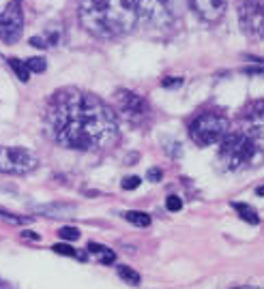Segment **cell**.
<instances>
[{
    "label": "cell",
    "instance_id": "obj_1",
    "mask_svg": "<svg viewBox=\"0 0 264 289\" xmlns=\"http://www.w3.org/2000/svg\"><path fill=\"white\" fill-rule=\"evenodd\" d=\"M47 133L62 148L103 150L118 137L116 116L99 97L65 88L52 97L45 114Z\"/></svg>",
    "mask_w": 264,
    "mask_h": 289
},
{
    "label": "cell",
    "instance_id": "obj_2",
    "mask_svg": "<svg viewBox=\"0 0 264 289\" xmlns=\"http://www.w3.org/2000/svg\"><path fill=\"white\" fill-rule=\"evenodd\" d=\"M80 24L99 39L129 32L138 21L133 0H80Z\"/></svg>",
    "mask_w": 264,
    "mask_h": 289
},
{
    "label": "cell",
    "instance_id": "obj_3",
    "mask_svg": "<svg viewBox=\"0 0 264 289\" xmlns=\"http://www.w3.org/2000/svg\"><path fill=\"white\" fill-rule=\"evenodd\" d=\"M219 161L232 171H241L256 165V161L262 156L254 140L245 133H230L219 142Z\"/></svg>",
    "mask_w": 264,
    "mask_h": 289
},
{
    "label": "cell",
    "instance_id": "obj_4",
    "mask_svg": "<svg viewBox=\"0 0 264 289\" xmlns=\"http://www.w3.org/2000/svg\"><path fill=\"white\" fill-rule=\"evenodd\" d=\"M228 120L217 112H206L189 125V137L194 140L198 146H213V144H219L224 137L228 135Z\"/></svg>",
    "mask_w": 264,
    "mask_h": 289
},
{
    "label": "cell",
    "instance_id": "obj_5",
    "mask_svg": "<svg viewBox=\"0 0 264 289\" xmlns=\"http://www.w3.org/2000/svg\"><path fill=\"white\" fill-rule=\"evenodd\" d=\"M138 19L146 21L155 28L170 26L174 21V4L172 0H133Z\"/></svg>",
    "mask_w": 264,
    "mask_h": 289
},
{
    "label": "cell",
    "instance_id": "obj_6",
    "mask_svg": "<svg viewBox=\"0 0 264 289\" xmlns=\"http://www.w3.org/2000/svg\"><path fill=\"white\" fill-rule=\"evenodd\" d=\"M37 167V156L26 148L15 146H0V171L22 176Z\"/></svg>",
    "mask_w": 264,
    "mask_h": 289
},
{
    "label": "cell",
    "instance_id": "obj_7",
    "mask_svg": "<svg viewBox=\"0 0 264 289\" xmlns=\"http://www.w3.org/2000/svg\"><path fill=\"white\" fill-rule=\"evenodd\" d=\"M239 21L243 32L254 39L264 37V6L260 0H245L239 6Z\"/></svg>",
    "mask_w": 264,
    "mask_h": 289
},
{
    "label": "cell",
    "instance_id": "obj_8",
    "mask_svg": "<svg viewBox=\"0 0 264 289\" xmlns=\"http://www.w3.org/2000/svg\"><path fill=\"white\" fill-rule=\"evenodd\" d=\"M22 26H24L22 4H19V0H13V2L0 13V39L6 41V43H13L19 37V32H22Z\"/></svg>",
    "mask_w": 264,
    "mask_h": 289
},
{
    "label": "cell",
    "instance_id": "obj_9",
    "mask_svg": "<svg viewBox=\"0 0 264 289\" xmlns=\"http://www.w3.org/2000/svg\"><path fill=\"white\" fill-rule=\"evenodd\" d=\"M243 131L252 140H264V101H254L243 112Z\"/></svg>",
    "mask_w": 264,
    "mask_h": 289
},
{
    "label": "cell",
    "instance_id": "obj_10",
    "mask_svg": "<svg viewBox=\"0 0 264 289\" xmlns=\"http://www.w3.org/2000/svg\"><path fill=\"white\" fill-rule=\"evenodd\" d=\"M116 105H118V110L131 120L144 118L146 112H148L146 101L142 99L140 95L131 92V90H118L116 92Z\"/></svg>",
    "mask_w": 264,
    "mask_h": 289
},
{
    "label": "cell",
    "instance_id": "obj_11",
    "mask_svg": "<svg viewBox=\"0 0 264 289\" xmlns=\"http://www.w3.org/2000/svg\"><path fill=\"white\" fill-rule=\"evenodd\" d=\"M228 2L226 0H191V9H194L204 21H217L224 17Z\"/></svg>",
    "mask_w": 264,
    "mask_h": 289
},
{
    "label": "cell",
    "instance_id": "obj_12",
    "mask_svg": "<svg viewBox=\"0 0 264 289\" xmlns=\"http://www.w3.org/2000/svg\"><path fill=\"white\" fill-rule=\"evenodd\" d=\"M88 253L97 257L99 264H105V266H110L114 259H116L114 251H110L108 247H103V244H97V242H90V244H88Z\"/></svg>",
    "mask_w": 264,
    "mask_h": 289
},
{
    "label": "cell",
    "instance_id": "obj_13",
    "mask_svg": "<svg viewBox=\"0 0 264 289\" xmlns=\"http://www.w3.org/2000/svg\"><path fill=\"white\" fill-rule=\"evenodd\" d=\"M232 208L239 212V216H241L243 221L249 223V225H258V223H260V216H258V212H256L252 206H247V204H232Z\"/></svg>",
    "mask_w": 264,
    "mask_h": 289
},
{
    "label": "cell",
    "instance_id": "obj_14",
    "mask_svg": "<svg viewBox=\"0 0 264 289\" xmlns=\"http://www.w3.org/2000/svg\"><path fill=\"white\" fill-rule=\"evenodd\" d=\"M6 62H9V67L13 69V73H15L19 82H28L30 79V71H28L24 60H19V58H6Z\"/></svg>",
    "mask_w": 264,
    "mask_h": 289
},
{
    "label": "cell",
    "instance_id": "obj_15",
    "mask_svg": "<svg viewBox=\"0 0 264 289\" xmlns=\"http://www.w3.org/2000/svg\"><path fill=\"white\" fill-rule=\"evenodd\" d=\"M123 216H125V221H129V223H133V225H138V227H148V225H151V216L140 212V210H129V212H125Z\"/></svg>",
    "mask_w": 264,
    "mask_h": 289
},
{
    "label": "cell",
    "instance_id": "obj_16",
    "mask_svg": "<svg viewBox=\"0 0 264 289\" xmlns=\"http://www.w3.org/2000/svg\"><path fill=\"white\" fill-rule=\"evenodd\" d=\"M118 277L123 281H127L129 285H140V274L135 270H131L129 266H118Z\"/></svg>",
    "mask_w": 264,
    "mask_h": 289
},
{
    "label": "cell",
    "instance_id": "obj_17",
    "mask_svg": "<svg viewBox=\"0 0 264 289\" xmlns=\"http://www.w3.org/2000/svg\"><path fill=\"white\" fill-rule=\"evenodd\" d=\"M26 67H28V71H30V73H43L47 64H45L43 58H28Z\"/></svg>",
    "mask_w": 264,
    "mask_h": 289
},
{
    "label": "cell",
    "instance_id": "obj_18",
    "mask_svg": "<svg viewBox=\"0 0 264 289\" xmlns=\"http://www.w3.org/2000/svg\"><path fill=\"white\" fill-rule=\"evenodd\" d=\"M54 253H58V255H67V257H77V259H84V255H80L75 249H71L69 244H54L52 247Z\"/></svg>",
    "mask_w": 264,
    "mask_h": 289
},
{
    "label": "cell",
    "instance_id": "obj_19",
    "mask_svg": "<svg viewBox=\"0 0 264 289\" xmlns=\"http://www.w3.org/2000/svg\"><path fill=\"white\" fill-rule=\"evenodd\" d=\"M58 236L62 238V240H77V238H80V231H77L75 227H60Z\"/></svg>",
    "mask_w": 264,
    "mask_h": 289
},
{
    "label": "cell",
    "instance_id": "obj_20",
    "mask_svg": "<svg viewBox=\"0 0 264 289\" xmlns=\"http://www.w3.org/2000/svg\"><path fill=\"white\" fill-rule=\"evenodd\" d=\"M166 206H168L170 212H178L183 208V201H181V197H176V195H170L168 201H166Z\"/></svg>",
    "mask_w": 264,
    "mask_h": 289
},
{
    "label": "cell",
    "instance_id": "obj_21",
    "mask_svg": "<svg viewBox=\"0 0 264 289\" xmlns=\"http://www.w3.org/2000/svg\"><path fill=\"white\" fill-rule=\"evenodd\" d=\"M140 182H142V180L138 176H129V178L123 180V189L125 191H133V189H138V186H140Z\"/></svg>",
    "mask_w": 264,
    "mask_h": 289
},
{
    "label": "cell",
    "instance_id": "obj_22",
    "mask_svg": "<svg viewBox=\"0 0 264 289\" xmlns=\"http://www.w3.org/2000/svg\"><path fill=\"white\" fill-rule=\"evenodd\" d=\"M0 219H4V221H11V223H28V219H22V216H15V214H11V212H4V210H0Z\"/></svg>",
    "mask_w": 264,
    "mask_h": 289
},
{
    "label": "cell",
    "instance_id": "obj_23",
    "mask_svg": "<svg viewBox=\"0 0 264 289\" xmlns=\"http://www.w3.org/2000/svg\"><path fill=\"white\" fill-rule=\"evenodd\" d=\"M146 178L151 180V182H159V180L163 178V171L159 169V167H153V169H148V173H146Z\"/></svg>",
    "mask_w": 264,
    "mask_h": 289
},
{
    "label": "cell",
    "instance_id": "obj_24",
    "mask_svg": "<svg viewBox=\"0 0 264 289\" xmlns=\"http://www.w3.org/2000/svg\"><path fill=\"white\" fill-rule=\"evenodd\" d=\"M166 150L170 152V156H181L183 154V150H181V144H176V142H170V146H166Z\"/></svg>",
    "mask_w": 264,
    "mask_h": 289
},
{
    "label": "cell",
    "instance_id": "obj_25",
    "mask_svg": "<svg viewBox=\"0 0 264 289\" xmlns=\"http://www.w3.org/2000/svg\"><path fill=\"white\" fill-rule=\"evenodd\" d=\"M181 82H183V79L181 77H166V79H163V86H166V88H170V86H181Z\"/></svg>",
    "mask_w": 264,
    "mask_h": 289
},
{
    "label": "cell",
    "instance_id": "obj_26",
    "mask_svg": "<svg viewBox=\"0 0 264 289\" xmlns=\"http://www.w3.org/2000/svg\"><path fill=\"white\" fill-rule=\"evenodd\" d=\"M30 45H34V47H47L49 43L45 39H41V37H32L30 39Z\"/></svg>",
    "mask_w": 264,
    "mask_h": 289
},
{
    "label": "cell",
    "instance_id": "obj_27",
    "mask_svg": "<svg viewBox=\"0 0 264 289\" xmlns=\"http://www.w3.org/2000/svg\"><path fill=\"white\" fill-rule=\"evenodd\" d=\"M22 238H30V240H39L37 234H32V231H22Z\"/></svg>",
    "mask_w": 264,
    "mask_h": 289
},
{
    "label": "cell",
    "instance_id": "obj_28",
    "mask_svg": "<svg viewBox=\"0 0 264 289\" xmlns=\"http://www.w3.org/2000/svg\"><path fill=\"white\" fill-rule=\"evenodd\" d=\"M256 195H260V197H264V186H258V189H256Z\"/></svg>",
    "mask_w": 264,
    "mask_h": 289
},
{
    "label": "cell",
    "instance_id": "obj_29",
    "mask_svg": "<svg viewBox=\"0 0 264 289\" xmlns=\"http://www.w3.org/2000/svg\"><path fill=\"white\" fill-rule=\"evenodd\" d=\"M237 289H260V287H237Z\"/></svg>",
    "mask_w": 264,
    "mask_h": 289
}]
</instances>
